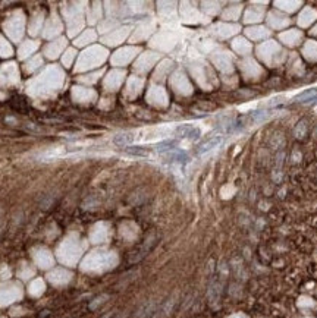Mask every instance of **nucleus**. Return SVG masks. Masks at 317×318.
Here are the masks:
<instances>
[{"label":"nucleus","mask_w":317,"mask_h":318,"mask_svg":"<svg viewBox=\"0 0 317 318\" xmlns=\"http://www.w3.org/2000/svg\"><path fill=\"white\" fill-rule=\"evenodd\" d=\"M176 37L172 33H160L153 38V46L157 48H162V50H170V48L175 46Z\"/></svg>","instance_id":"25"},{"label":"nucleus","mask_w":317,"mask_h":318,"mask_svg":"<svg viewBox=\"0 0 317 318\" xmlns=\"http://www.w3.org/2000/svg\"><path fill=\"white\" fill-rule=\"evenodd\" d=\"M311 34L317 37V25H316V26H314V28H313V30H311Z\"/></svg>","instance_id":"62"},{"label":"nucleus","mask_w":317,"mask_h":318,"mask_svg":"<svg viewBox=\"0 0 317 318\" xmlns=\"http://www.w3.org/2000/svg\"><path fill=\"white\" fill-rule=\"evenodd\" d=\"M232 48H234V51L236 55H239V56H247V55H250V51H251V44L247 41L246 38H242V37H238V38H235L234 41H232Z\"/></svg>","instance_id":"39"},{"label":"nucleus","mask_w":317,"mask_h":318,"mask_svg":"<svg viewBox=\"0 0 317 318\" xmlns=\"http://www.w3.org/2000/svg\"><path fill=\"white\" fill-rule=\"evenodd\" d=\"M60 31H62V22L59 19L58 13L52 12L48 19H46V24L43 28V36L44 38H53V37L59 36Z\"/></svg>","instance_id":"20"},{"label":"nucleus","mask_w":317,"mask_h":318,"mask_svg":"<svg viewBox=\"0 0 317 318\" xmlns=\"http://www.w3.org/2000/svg\"><path fill=\"white\" fill-rule=\"evenodd\" d=\"M34 269L31 267V266H28V264H25L23 262L22 266L19 267V271H18V276L22 279V280H28V279H31L33 276H34Z\"/></svg>","instance_id":"52"},{"label":"nucleus","mask_w":317,"mask_h":318,"mask_svg":"<svg viewBox=\"0 0 317 318\" xmlns=\"http://www.w3.org/2000/svg\"><path fill=\"white\" fill-rule=\"evenodd\" d=\"M298 306H301V308H304V306H308V308H311V306H314V301H313L311 298L301 296V298L298 299Z\"/></svg>","instance_id":"59"},{"label":"nucleus","mask_w":317,"mask_h":318,"mask_svg":"<svg viewBox=\"0 0 317 318\" xmlns=\"http://www.w3.org/2000/svg\"><path fill=\"white\" fill-rule=\"evenodd\" d=\"M102 73L103 71H99V72H94V73H88V75H85V76H81V78H78L82 84H95L99 81V78L102 76Z\"/></svg>","instance_id":"56"},{"label":"nucleus","mask_w":317,"mask_h":318,"mask_svg":"<svg viewBox=\"0 0 317 318\" xmlns=\"http://www.w3.org/2000/svg\"><path fill=\"white\" fill-rule=\"evenodd\" d=\"M44 24H46V16H44V12H35L31 18V22H30V34L31 36H37L41 28H44Z\"/></svg>","instance_id":"34"},{"label":"nucleus","mask_w":317,"mask_h":318,"mask_svg":"<svg viewBox=\"0 0 317 318\" xmlns=\"http://www.w3.org/2000/svg\"><path fill=\"white\" fill-rule=\"evenodd\" d=\"M176 135L179 138H187V140H199L201 132L199 128L192 126V125H181L176 128Z\"/></svg>","instance_id":"32"},{"label":"nucleus","mask_w":317,"mask_h":318,"mask_svg":"<svg viewBox=\"0 0 317 318\" xmlns=\"http://www.w3.org/2000/svg\"><path fill=\"white\" fill-rule=\"evenodd\" d=\"M221 5H222V3H207V2L201 3V6H204L203 11L207 12L209 15H214V13L219 12V8H217V6H221Z\"/></svg>","instance_id":"58"},{"label":"nucleus","mask_w":317,"mask_h":318,"mask_svg":"<svg viewBox=\"0 0 317 318\" xmlns=\"http://www.w3.org/2000/svg\"><path fill=\"white\" fill-rule=\"evenodd\" d=\"M47 280L55 286H65L72 280V273L65 269H55L47 274Z\"/></svg>","instance_id":"23"},{"label":"nucleus","mask_w":317,"mask_h":318,"mask_svg":"<svg viewBox=\"0 0 317 318\" xmlns=\"http://www.w3.org/2000/svg\"><path fill=\"white\" fill-rule=\"evenodd\" d=\"M129 33H131L129 26H122V28L113 30L112 33H109L103 37V43L107 46H117V44H120L127 40Z\"/></svg>","instance_id":"22"},{"label":"nucleus","mask_w":317,"mask_h":318,"mask_svg":"<svg viewBox=\"0 0 317 318\" xmlns=\"http://www.w3.org/2000/svg\"><path fill=\"white\" fill-rule=\"evenodd\" d=\"M100 3H93V8H90L88 11V22L90 24H95L99 19H102V13H103V8H100Z\"/></svg>","instance_id":"49"},{"label":"nucleus","mask_w":317,"mask_h":318,"mask_svg":"<svg viewBox=\"0 0 317 318\" xmlns=\"http://www.w3.org/2000/svg\"><path fill=\"white\" fill-rule=\"evenodd\" d=\"M223 141V134H214V135H210L207 140L201 141L196 150L197 155H203V154L209 153L213 148H216L221 142Z\"/></svg>","instance_id":"26"},{"label":"nucleus","mask_w":317,"mask_h":318,"mask_svg":"<svg viewBox=\"0 0 317 318\" xmlns=\"http://www.w3.org/2000/svg\"><path fill=\"white\" fill-rule=\"evenodd\" d=\"M239 31V26L235 24H228V22H217L211 26V34L216 36L221 40L229 38V37L235 36Z\"/></svg>","instance_id":"19"},{"label":"nucleus","mask_w":317,"mask_h":318,"mask_svg":"<svg viewBox=\"0 0 317 318\" xmlns=\"http://www.w3.org/2000/svg\"><path fill=\"white\" fill-rule=\"evenodd\" d=\"M119 232H120V236L127 241H134L137 235H138V227L131 222H125V223L120 224L119 227Z\"/></svg>","instance_id":"38"},{"label":"nucleus","mask_w":317,"mask_h":318,"mask_svg":"<svg viewBox=\"0 0 317 318\" xmlns=\"http://www.w3.org/2000/svg\"><path fill=\"white\" fill-rule=\"evenodd\" d=\"M28 290H30V295L34 296V298L41 296V295L44 294V290H46L44 280L43 279H35V280H33L31 284H30V287H28Z\"/></svg>","instance_id":"45"},{"label":"nucleus","mask_w":317,"mask_h":318,"mask_svg":"<svg viewBox=\"0 0 317 318\" xmlns=\"http://www.w3.org/2000/svg\"><path fill=\"white\" fill-rule=\"evenodd\" d=\"M124 78H125V72L119 71V69H113L107 73V76L103 81V87H105L106 91H116L117 88L122 85L124 83Z\"/></svg>","instance_id":"21"},{"label":"nucleus","mask_w":317,"mask_h":318,"mask_svg":"<svg viewBox=\"0 0 317 318\" xmlns=\"http://www.w3.org/2000/svg\"><path fill=\"white\" fill-rule=\"evenodd\" d=\"M72 98L75 103H93L97 98L95 91L90 88H82V87H74L72 88Z\"/></svg>","instance_id":"24"},{"label":"nucleus","mask_w":317,"mask_h":318,"mask_svg":"<svg viewBox=\"0 0 317 318\" xmlns=\"http://www.w3.org/2000/svg\"><path fill=\"white\" fill-rule=\"evenodd\" d=\"M147 101L156 107H166L167 106V101H169V97L167 93L163 87L160 85H152L149 88V93H147Z\"/></svg>","instance_id":"16"},{"label":"nucleus","mask_w":317,"mask_h":318,"mask_svg":"<svg viewBox=\"0 0 317 318\" xmlns=\"http://www.w3.org/2000/svg\"><path fill=\"white\" fill-rule=\"evenodd\" d=\"M285 50L275 41H266L261 43L257 47V56L264 65L269 68H276L285 60Z\"/></svg>","instance_id":"4"},{"label":"nucleus","mask_w":317,"mask_h":318,"mask_svg":"<svg viewBox=\"0 0 317 318\" xmlns=\"http://www.w3.org/2000/svg\"><path fill=\"white\" fill-rule=\"evenodd\" d=\"M19 83V71L16 63H5L0 66V85L2 87H11Z\"/></svg>","instance_id":"10"},{"label":"nucleus","mask_w":317,"mask_h":318,"mask_svg":"<svg viewBox=\"0 0 317 318\" xmlns=\"http://www.w3.org/2000/svg\"><path fill=\"white\" fill-rule=\"evenodd\" d=\"M303 55L307 60L317 62V41H313V40L305 41L304 47H303Z\"/></svg>","instance_id":"44"},{"label":"nucleus","mask_w":317,"mask_h":318,"mask_svg":"<svg viewBox=\"0 0 317 318\" xmlns=\"http://www.w3.org/2000/svg\"><path fill=\"white\" fill-rule=\"evenodd\" d=\"M264 16V9L257 6H248L244 13V22L246 24H256L260 22Z\"/></svg>","instance_id":"31"},{"label":"nucleus","mask_w":317,"mask_h":318,"mask_svg":"<svg viewBox=\"0 0 317 318\" xmlns=\"http://www.w3.org/2000/svg\"><path fill=\"white\" fill-rule=\"evenodd\" d=\"M182 6H185V8H181V15L184 18V21H187V22H200L203 19V16L200 15L197 8H191L189 3H182Z\"/></svg>","instance_id":"33"},{"label":"nucleus","mask_w":317,"mask_h":318,"mask_svg":"<svg viewBox=\"0 0 317 318\" xmlns=\"http://www.w3.org/2000/svg\"><path fill=\"white\" fill-rule=\"evenodd\" d=\"M119 262V257L115 251L110 249H94L87 257H84L81 262V270L85 273L100 274L115 269Z\"/></svg>","instance_id":"1"},{"label":"nucleus","mask_w":317,"mask_h":318,"mask_svg":"<svg viewBox=\"0 0 317 318\" xmlns=\"http://www.w3.org/2000/svg\"><path fill=\"white\" fill-rule=\"evenodd\" d=\"M127 153L131 155H138V157H145L150 154V150L145 148V147H128L127 148Z\"/></svg>","instance_id":"55"},{"label":"nucleus","mask_w":317,"mask_h":318,"mask_svg":"<svg viewBox=\"0 0 317 318\" xmlns=\"http://www.w3.org/2000/svg\"><path fill=\"white\" fill-rule=\"evenodd\" d=\"M66 38L65 37H60L58 40L48 43L46 47H44V55H46L48 59H56L59 55L65 50L66 47Z\"/></svg>","instance_id":"27"},{"label":"nucleus","mask_w":317,"mask_h":318,"mask_svg":"<svg viewBox=\"0 0 317 318\" xmlns=\"http://www.w3.org/2000/svg\"><path fill=\"white\" fill-rule=\"evenodd\" d=\"M33 254V258H34L35 264L41 269V270H48L55 266V257L53 254L44 247H38L34 248L31 251Z\"/></svg>","instance_id":"15"},{"label":"nucleus","mask_w":317,"mask_h":318,"mask_svg":"<svg viewBox=\"0 0 317 318\" xmlns=\"http://www.w3.org/2000/svg\"><path fill=\"white\" fill-rule=\"evenodd\" d=\"M176 141L174 140H169V141H163L160 142V144H157L156 145V150L157 151H160V153H169V151H174L176 150Z\"/></svg>","instance_id":"53"},{"label":"nucleus","mask_w":317,"mask_h":318,"mask_svg":"<svg viewBox=\"0 0 317 318\" xmlns=\"http://www.w3.org/2000/svg\"><path fill=\"white\" fill-rule=\"evenodd\" d=\"M107 55H109L107 50L103 47H99V46L87 48L85 51H82V55L80 56L75 71H88V69H93V68L100 66L107 59Z\"/></svg>","instance_id":"5"},{"label":"nucleus","mask_w":317,"mask_h":318,"mask_svg":"<svg viewBox=\"0 0 317 318\" xmlns=\"http://www.w3.org/2000/svg\"><path fill=\"white\" fill-rule=\"evenodd\" d=\"M316 18H317L316 9H313V8H305L304 11L300 13V16H298V24L301 25V26H308V25H311L314 21H316Z\"/></svg>","instance_id":"41"},{"label":"nucleus","mask_w":317,"mask_h":318,"mask_svg":"<svg viewBox=\"0 0 317 318\" xmlns=\"http://www.w3.org/2000/svg\"><path fill=\"white\" fill-rule=\"evenodd\" d=\"M37 48H38V41H35V40H25V41H22L19 48H18L19 59H27L28 56H31L34 53Z\"/></svg>","instance_id":"35"},{"label":"nucleus","mask_w":317,"mask_h":318,"mask_svg":"<svg viewBox=\"0 0 317 318\" xmlns=\"http://www.w3.org/2000/svg\"><path fill=\"white\" fill-rule=\"evenodd\" d=\"M160 58V55L159 53H153V51H145V53H142L138 60L135 62V65H134V69L135 72H140V73H145V72H149L152 69L153 66H154V63L159 60Z\"/></svg>","instance_id":"17"},{"label":"nucleus","mask_w":317,"mask_h":318,"mask_svg":"<svg viewBox=\"0 0 317 318\" xmlns=\"http://www.w3.org/2000/svg\"><path fill=\"white\" fill-rule=\"evenodd\" d=\"M239 69H241L242 75L246 76V80H248V81H257V80H260V76L264 75V71L260 66V63H257L256 60L251 59V58L242 60L239 63Z\"/></svg>","instance_id":"11"},{"label":"nucleus","mask_w":317,"mask_h":318,"mask_svg":"<svg viewBox=\"0 0 317 318\" xmlns=\"http://www.w3.org/2000/svg\"><path fill=\"white\" fill-rule=\"evenodd\" d=\"M13 55L12 46L5 37L0 36V58H11Z\"/></svg>","instance_id":"50"},{"label":"nucleus","mask_w":317,"mask_h":318,"mask_svg":"<svg viewBox=\"0 0 317 318\" xmlns=\"http://www.w3.org/2000/svg\"><path fill=\"white\" fill-rule=\"evenodd\" d=\"M132 141H134V134H131V132L117 134V135H115V138H113V142L116 144L117 147H127Z\"/></svg>","instance_id":"48"},{"label":"nucleus","mask_w":317,"mask_h":318,"mask_svg":"<svg viewBox=\"0 0 317 318\" xmlns=\"http://www.w3.org/2000/svg\"><path fill=\"white\" fill-rule=\"evenodd\" d=\"M239 15H241V5H234L223 11L222 18L225 21H236Z\"/></svg>","instance_id":"46"},{"label":"nucleus","mask_w":317,"mask_h":318,"mask_svg":"<svg viewBox=\"0 0 317 318\" xmlns=\"http://www.w3.org/2000/svg\"><path fill=\"white\" fill-rule=\"evenodd\" d=\"M97 38V34L94 30H85L84 33H81L80 36L75 38V46H80V47H84L87 44H91L95 41Z\"/></svg>","instance_id":"42"},{"label":"nucleus","mask_w":317,"mask_h":318,"mask_svg":"<svg viewBox=\"0 0 317 318\" xmlns=\"http://www.w3.org/2000/svg\"><path fill=\"white\" fill-rule=\"evenodd\" d=\"M22 299V286L19 283H6L0 286V306L11 305Z\"/></svg>","instance_id":"9"},{"label":"nucleus","mask_w":317,"mask_h":318,"mask_svg":"<svg viewBox=\"0 0 317 318\" xmlns=\"http://www.w3.org/2000/svg\"><path fill=\"white\" fill-rule=\"evenodd\" d=\"M84 249H85V244L81 239V236L78 233H70L60 242L56 251V257L60 262L74 267L82 257Z\"/></svg>","instance_id":"3"},{"label":"nucleus","mask_w":317,"mask_h":318,"mask_svg":"<svg viewBox=\"0 0 317 318\" xmlns=\"http://www.w3.org/2000/svg\"><path fill=\"white\" fill-rule=\"evenodd\" d=\"M229 318H250V317L246 315V314H242V312H236V314H232Z\"/></svg>","instance_id":"61"},{"label":"nucleus","mask_w":317,"mask_h":318,"mask_svg":"<svg viewBox=\"0 0 317 318\" xmlns=\"http://www.w3.org/2000/svg\"><path fill=\"white\" fill-rule=\"evenodd\" d=\"M191 73L194 75V78L197 80V83L206 88L210 90L216 85V76L210 69V66L204 62H196L191 65Z\"/></svg>","instance_id":"8"},{"label":"nucleus","mask_w":317,"mask_h":318,"mask_svg":"<svg viewBox=\"0 0 317 318\" xmlns=\"http://www.w3.org/2000/svg\"><path fill=\"white\" fill-rule=\"evenodd\" d=\"M170 85L174 88L176 94L179 95H189L192 94V85L189 83L188 76L182 71L175 72L170 76Z\"/></svg>","instance_id":"12"},{"label":"nucleus","mask_w":317,"mask_h":318,"mask_svg":"<svg viewBox=\"0 0 317 318\" xmlns=\"http://www.w3.org/2000/svg\"><path fill=\"white\" fill-rule=\"evenodd\" d=\"M174 69V62L172 60H163L157 68H156V72H154V80L156 81H160V80H164L166 75L169 72Z\"/></svg>","instance_id":"43"},{"label":"nucleus","mask_w":317,"mask_h":318,"mask_svg":"<svg viewBox=\"0 0 317 318\" xmlns=\"http://www.w3.org/2000/svg\"><path fill=\"white\" fill-rule=\"evenodd\" d=\"M246 36L254 41H260V40H264L270 36V31L264 26H251V28H247Z\"/></svg>","instance_id":"37"},{"label":"nucleus","mask_w":317,"mask_h":318,"mask_svg":"<svg viewBox=\"0 0 317 318\" xmlns=\"http://www.w3.org/2000/svg\"><path fill=\"white\" fill-rule=\"evenodd\" d=\"M279 40H281L283 44H286L289 47H295L303 40V33L298 31V30H289V31L282 33L281 36H279Z\"/></svg>","instance_id":"29"},{"label":"nucleus","mask_w":317,"mask_h":318,"mask_svg":"<svg viewBox=\"0 0 317 318\" xmlns=\"http://www.w3.org/2000/svg\"><path fill=\"white\" fill-rule=\"evenodd\" d=\"M63 83V72L58 66H50L41 75L28 83V93L31 95H48L58 91Z\"/></svg>","instance_id":"2"},{"label":"nucleus","mask_w":317,"mask_h":318,"mask_svg":"<svg viewBox=\"0 0 317 318\" xmlns=\"http://www.w3.org/2000/svg\"><path fill=\"white\" fill-rule=\"evenodd\" d=\"M153 31H154V24H152L150 21H145V22H142V24L137 28V31L134 33V36H132V41H141V40H145L147 37L152 34Z\"/></svg>","instance_id":"36"},{"label":"nucleus","mask_w":317,"mask_h":318,"mask_svg":"<svg viewBox=\"0 0 317 318\" xmlns=\"http://www.w3.org/2000/svg\"><path fill=\"white\" fill-rule=\"evenodd\" d=\"M110 236H112V229H110V224L106 222L95 223L90 230V241L91 244H95V245L107 242Z\"/></svg>","instance_id":"14"},{"label":"nucleus","mask_w":317,"mask_h":318,"mask_svg":"<svg viewBox=\"0 0 317 318\" xmlns=\"http://www.w3.org/2000/svg\"><path fill=\"white\" fill-rule=\"evenodd\" d=\"M75 56H77V51H75L74 48H68V50L65 51L63 58H62L63 65H65L66 68H69L70 65H72V62H74V59H75Z\"/></svg>","instance_id":"57"},{"label":"nucleus","mask_w":317,"mask_h":318,"mask_svg":"<svg viewBox=\"0 0 317 318\" xmlns=\"http://www.w3.org/2000/svg\"><path fill=\"white\" fill-rule=\"evenodd\" d=\"M140 51L138 47H124L117 50L116 53L112 56V65L113 66H125L131 60L135 58V55Z\"/></svg>","instance_id":"18"},{"label":"nucleus","mask_w":317,"mask_h":318,"mask_svg":"<svg viewBox=\"0 0 317 318\" xmlns=\"http://www.w3.org/2000/svg\"><path fill=\"white\" fill-rule=\"evenodd\" d=\"M211 60L214 66L225 73H231L234 71V58L229 51L217 50L216 53H211Z\"/></svg>","instance_id":"13"},{"label":"nucleus","mask_w":317,"mask_h":318,"mask_svg":"<svg viewBox=\"0 0 317 318\" xmlns=\"http://www.w3.org/2000/svg\"><path fill=\"white\" fill-rule=\"evenodd\" d=\"M300 5L301 3H298V2H276L275 3V6H278L279 9L286 11V12H295Z\"/></svg>","instance_id":"51"},{"label":"nucleus","mask_w":317,"mask_h":318,"mask_svg":"<svg viewBox=\"0 0 317 318\" xmlns=\"http://www.w3.org/2000/svg\"><path fill=\"white\" fill-rule=\"evenodd\" d=\"M294 135L297 140H303L305 135H307V122L305 120H300L298 125L295 126V130H294Z\"/></svg>","instance_id":"54"},{"label":"nucleus","mask_w":317,"mask_h":318,"mask_svg":"<svg viewBox=\"0 0 317 318\" xmlns=\"http://www.w3.org/2000/svg\"><path fill=\"white\" fill-rule=\"evenodd\" d=\"M40 66H43V59H41L40 55H37V56H34L33 59L25 62V65H23V72H25V73H33V72L37 71Z\"/></svg>","instance_id":"47"},{"label":"nucleus","mask_w":317,"mask_h":318,"mask_svg":"<svg viewBox=\"0 0 317 318\" xmlns=\"http://www.w3.org/2000/svg\"><path fill=\"white\" fill-rule=\"evenodd\" d=\"M289 22H291V21H289L286 16H283L282 13L276 12V11H272V12L267 15V24H269L270 28H273V30H282V28L288 26Z\"/></svg>","instance_id":"30"},{"label":"nucleus","mask_w":317,"mask_h":318,"mask_svg":"<svg viewBox=\"0 0 317 318\" xmlns=\"http://www.w3.org/2000/svg\"><path fill=\"white\" fill-rule=\"evenodd\" d=\"M163 160L164 162H167V163H181V165H184V163H188V155L184 151H181V150H174V151H169V153H164L163 155Z\"/></svg>","instance_id":"40"},{"label":"nucleus","mask_w":317,"mask_h":318,"mask_svg":"<svg viewBox=\"0 0 317 318\" xmlns=\"http://www.w3.org/2000/svg\"><path fill=\"white\" fill-rule=\"evenodd\" d=\"M23 25H25V16L22 11H15L3 24V30L12 41H19L22 38Z\"/></svg>","instance_id":"7"},{"label":"nucleus","mask_w":317,"mask_h":318,"mask_svg":"<svg viewBox=\"0 0 317 318\" xmlns=\"http://www.w3.org/2000/svg\"><path fill=\"white\" fill-rule=\"evenodd\" d=\"M144 87V80L138 78V76H129L128 83H127V88H125V97L128 98H135L138 97Z\"/></svg>","instance_id":"28"},{"label":"nucleus","mask_w":317,"mask_h":318,"mask_svg":"<svg viewBox=\"0 0 317 318\" xmlns=\"http://www.w3.org/2000/svg\"><path fill=\"white\" fill-rule=\"evenodd\" d=\"M80 3H70L66 8H63V15L68 24V34L74 37L84 25V15H82V8H78Z\"/></svg>","instance_id":"6"},{"label":"nucleus","mask_w":317,"mask_h":318,"mask_svg":"<svg viewBox=\"0 0 317 318\" xmlns=\"http://www.w3.org/2000/svg\"><path fill=\"white\" fill-rule=\"evenodd\" d=\"M174 5H175V3H164V6H166V8H159V12H160V15L164 16L166 13H174L175 8H170V6H174Z\"/></svg>","instance_id":"60"}]
</instances>
